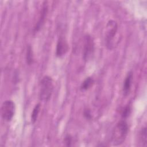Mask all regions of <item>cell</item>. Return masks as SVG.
I'll return each mask as SVG.
<instances>
[{
    "instance_id": "8992f818",
    "label": "cell",
    "mask_w": 147,
    "mask_h": 147,
    "mask_svg": "<svg viewBox=\"0 0 147 147\" xmlns=\"http://www.w3.org/2000/svg\"><path fill=\"white\" fill-rule=\"evenodd\" d=\"M69 49L68 42L63 36L59 37L56 48V56L58 57H61L65 55Z\"/></svg>"
},
{
    "instance_id": "9c48e42d",
    "label": "cell",
    "mask_w": 147,
    "mask_h": 147,
    "mask_svg": "<svg viewBox=\"0 0 147 147\" xmlns=\"http://www.w3.org/2000/svg\"><path fill=\"white\" fill-rule=\"evenodd\" d=\"M139 146H146L147 145V130L146 126L142 127L138 135Z\"/></svg>"
},
{
    "instance_id": "5bb4252c",
    "label": "cell",
    "mask_w": 147,
    "mask_h": 147,
    "mask_svg": "<svg viewBox=\"0 0 147 147\" xmlns=\"http://www.w3.org/2000/svg\"><path fill=\"white\" fill-rule=\"evenodd\" d=\"M64 142L65 143V145L67 146H71L72 142V137L69 134L66 135L64 140Z\"/></svg>"
},
{
    "instance_id": "7a4b0ae2",
    "label": "cell",
    "mask_w": 147,
    "mask_h": 147,
    "mask_svg": "<svg viewBox=\"0 0 147 147\" xmlns=\"http://www.w3.org/2000/svg\"><path fill=\"white\" fill-rule=\"evenodd\" d=\"M53 91V82L51 77L44 76L40 83L39 99L42 102H47L51 97Z\"/></svg>"
},
{
    "instance_id": "8fae6325",
    "label": "cell",
    "mask_w": 147,
    "mask_h": 147,
    "mask_svg": "<svg viewBox=\"0 0 147 147\" xmlns=\"http://www.w3.org/2000/svg\"><path fill=\"white\" fill-rule=\"evenodd\" d=\"M33 54L30 45H28L26 52V62L28 65H31L33 62Z\"/></svg>"
},
{
    "instance_id": "3957f363",
    "label": "cell",
    "mask_w": 147,
    "mask_h": 147,
    "mask_svg": "<svg viewBox=\"0 0 147 147\" xmlns=\"http://www.w3.org/2000/svg\"><path fill=\"white\" fill-rule=\"evenodd\" d=\"M118 30V25L116 21L110 20L107 24V31L105 36V44L109 49H113L115 46L114 38Z\"/></svg>"
},
{
    "instance_id": "52a82bcc",
    "label": "cell",
    "mask_w": 147,
    "mask_h": 147,
    "mask_svg": "<svg viewBox=\"0 0 147 147\" xmlns=\"http://www.w3.org/2000/svg\"><path fill=\"white\" fill-rule=\"evenodd\" d=\"M48 6H47V3L46 2H44L42 7L41 9V13L38 18V20L37 21V22L35 26H34L33 28V32L34 33H36L37 32H38L41 28L42 27L43 25L44 24V22L45 21V19L47 18V14H48Z\"/></svg>"
},
{
    "instance_id": "30bf717a",
    "label": "cell",
    "mask_w": 147,
    "mask_h": 147,
    "mask_svg": "<svg viewBox=\"0 0 147 147\" xmlns=\"http://www.w3.org/2000/svg\"><path fill=\"white\" fill-rule=\"evenodd\" d=\"M94 80L91 77H87L82 83L80 85V90L82 91H86L90 88L94 84Z\"/></svg>"
},
{
    "instance_id": "4fadbf2b",
    "label": "cell",
    "mask_w": 147,
    "mask_h": 147,
    "mask_svg": "<svg viewBox=\"0 0 147 147\" xmlns=\"http://www.w3.org/2000/svg\"><path fill=\"white\" fill-rule=\"evenodd\" d=\"M130 113H131V107L130 106L127 105L122 110L121 113V117L123 118V119H125L130 115Z\"/></svg>"
},
{
    "instance_id": "6da1fadb",
    "label": "cell",
    "mask_w": 147,
    "mask_h": 147,
    "mask_svg": "<svg viewBox=\"0 0 147 147\" xmlns=\"http://www.w3.org/2000/svg\"><path fill=\"white\" fill-rule=\"evenodd\" d=\"M129 131L128 124L124 119L119 121L115 126L111 136V143L114 146H119L123 143Z\"/></svg>"
},
{
    "instance_id": "7c38bea8",
    "label": "cell",
    "mask_w": 147,
    "mask_h": 147,
    "mask_svg": "<svg viewBox=\"0 0 147 147\" xmlns=\"http://www.w3.org/2000/svg\"><path fill=\"white\" fill-rule=\"evenodd\" d=\"M40 110V104L37 103L35 105L33 109L31 114V121L33 123H34L37 121L39 112Z\"/></svg>"
},
{
    "instance_id": "277c9868",
    "label": "cell",
    "mask_w": 147,
    "mask_h": 147,
    "mask_svg": "<svg viewBox=\"0 0 147 147\" xmlns=\"http://www.w3.org/2000/svg\"><path fill=\"white\" fill-rule=\"evenodd\" d=\"M1 110L2 119L6 122H10L14 115L15 103L11 100H6L3 102Z\"/></svg>"
},
{
    "instance_id": "ba28073f",
    "label": "cell",
    "mask_w": 147,
    "mask_h": 147,
    "mask_svg": "<svg viewBox=\"0 0 147 147\" xmlns=\"http://www.w3.org/2000/svg\"><path fill=\"white\" fill-rule=\"evenodd\" d=\"M132 80H133V72L130 71L127 73V75L125 77V79L123 82L122 91L123 94L125 96H127L131 90V87L132 84Z\"/></svg>"
},
{
    "instance_id": "9a60e30c",
    "label": "cell",
    "mask_w": 147,
    "mask_h": 147,
    "mask_svg": "<svg viewBox=\"0 0 147 147\" xmlns=\"http://www.w3.org/2000/svg\"><path fill=\"white\" fill-rule=\"evenodd\" d=\"M83 115H84V117H85V118L88 119V120L91 119V118H92L91 111L88 108H86V109H85L84 110V111H83Z\"/></svg>"
},
{
    "instance_id": "5b68a950",
    "label": "cell",
    "mask_w": 147,
    "mask_h": 147,
    "mask_svg": "<svg viewBox=\"0 0 147 147\" xmlns=\"http://www.w3.org/2000/svg\"><path fill=\"white\" fill-rule=\"evenodd\" d=\"M95 49L94 41L90 34H86L84 38L83 57L84 61H88L92 57Z\"/></svg>"
}]
</instances>
